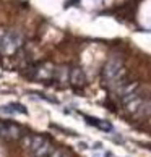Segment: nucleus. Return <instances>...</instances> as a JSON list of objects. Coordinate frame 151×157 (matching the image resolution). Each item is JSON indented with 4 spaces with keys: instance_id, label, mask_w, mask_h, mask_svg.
<instances>
[{
    "instance_id": "f257e3e1",
    "label": "nucleus",
    "mask_w": 151,
    "mask_h": 157,
    "mask_svg": "<svg viewBox=\"0 0 151 157\" xmlns=\"http://www.w3.org/2000/svg\"><path fill=\"white\" fill-rule=\"evenodd\" d=\"M83 117H85V120H86V123H88V125H93V126L99 128V130L106 131V133H112V131H114L112 125L107 123V121H102V120H99V118L89 117V115H83Z\"/></svg>"
},
{
    "instance_id": "f03ea898",
    "label": "nucleus",
    "mask_w": 151,
    "mask_h": 157,
    "mask_svg": "<svg viewBox=\"0 0 151 157\" xmlns=\"http://www.w3.org/2000/svg\"><path fill=\"white\" fill-rule=\"evenodd\" d=\"M70 81L77 86H83L86 78H85V75L80 68H73V70H70Z\"/></svg>"
},
{
    "instance_id": "7ed1b4c3",
    "label": "nucleus",
    "mask_w": 151,
    "mask_h": 157,
    "mask_svg": "<svg viewBox=\"0 0 151 157\" xmlns=\"http://www.w3.org/2000/svg\"><path fill=\"white\" fill-rule=\"evenodd\" d=\"M0 112L10 113V115H15V113H25L26 115V109L23 105H20V104H8V105H3L0 109Z\"/></svg>"
},
{
    "instance_id": "20e7f679",
    "label": "nucleus",
    "mask_w": 151,
    "mask_h": 157,
    "mask_svg": "<svg viewBox=\"0 0 151 157\" xmlns=\"http://www.w3.org/2000/svg\"><path fill=\"white\" fill-rule=\"evenodd\" d=\"M23 130L16 123H7V138H20Z\"/></svg>"
},
{
    "instance_id": "39448f33",
    "label": "nucleus",
    "mask_w": 151,
    "mask_h": 157,
    "mask_svg": "<svg viewBox=\"0 0 151 157\" xmlns=\"http://www.w3.org/2000/svg\"><path fill=\"white\" fill-rule=\"evenodd\" d=\"M47 141L44 136H41V135H33V141H31V146H30V151H31V154L33 152H36V151L42 146V144Z\"/></svg>"
},
{
    "instance_id": "423d86ee",
    "label": "nucleus",
    "mask_w": 151,
    "mask_h": 157,
    "mask_svg": "<svg viewBox=\"0 0 151 157\" xmlns=\"http://www.w3.org/2000/svg\"><path fill=\"white\" fill-rule=\"evenodd\" d=\"M78 147H80V149H91L89 143H86V141H80V143H78Z\"/></svg>"
}]
</instances>
